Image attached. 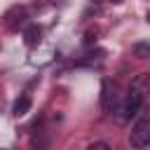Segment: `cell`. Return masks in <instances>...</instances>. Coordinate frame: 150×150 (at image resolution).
Instances as JSON below:
<instances>
[{"mask_svg":"<svg viewBox=\"0 0 150 150\" xmlns=\"http://www.w3.org/2000/svg\"><path fill=\"white\" fill-rule=\"evenodd\" d=\"M112 2H122V0H112Z\"/></svg>","mask_w":150,"mask_h":150,"instance_id":"30bf717a","label":"cell"},{"mask_svg":"<svg viewBox=\"0 0 150 150\" xmlns=\"http://www.w3.org/2000/svg\"><path fill=\"white\" fill-rule=\"evenodd\" d=\"M143 103H145V94H141V91H136V89H129L127 98H124L122 105H120V115H117V120H120V122H129L131 117H136V115L141 112Z\"/></svg>","mask_w":150,"mask_h":150,"instance_id":"6da1fadb","label":"cell"},{"mask_svg":"<svg viewBox=\"0 0 150 150\" xmlns=\"http://www.w3.org/2000/svg\"><path fill=\"white\" fill-rule=\"evenodd\" d=\"M148 21H150V9H148Z\"/></svg>","mask_w":150,"mask_h":150,"instance_id":"9c48e42d","label":"cell"},{"mask_svg":"<svg viewBox=\"0 0 150 150\" xmlns=\"http://www.w3.org/2000/svg\"><path fill=\"white\" fill-rule=\"evenodd\" d=\"M117 105V87L112 80H103L101 82V108L103 112H112Z\"/></svg>","mask_w":150,"mask_h":150,"instance_id":"3957f363","label":"cell"},{"mask_svg":"<svg viewBox=\"0 0 150 150\" xmlns=\"http://www.w3.org/2000/svg\"><path fill=\"white\" fill-rule=\"evenodd\" d=\"M40 40H42V30H40V26L30 23V26L23 30V42H26V47H35Z\"/></svg>","mask_w":150,"mask_h":150,"instance_id":"277c9868","label":"cell"},{"mask_svg":"<svg viewBox=\"0 0 150 150\" xmlns=\"http://www.w3.org/2000/svg\"><path fill=\"white\" fill-rule=\"evenodd\" d=\"M131 89H136V91H141V94H148V91H150V75H148V73L136 75V80L131 82Z\"/></svg>","mask_w":150,"mask_h":150,"instance_id":"5b68a950","label":"cell"},{"mask_svg":"<svg viewBox=\"0 0 150 150\" xmlns=\"http://www.w3.org/2000/svg\"><path fill=\"white\" fill-rule=\"evenodd\" d=\"M89 148H108V143H91Z\"/></svg>","mask_w":150,"mask_h":150,"instance_id":"ba28073f","label":"cell"},{"mask_svg":"<svg viewBox=\"0 0 150 150\" xmlns=\"http://www.w3.org/2000/svg\"><path fill=\"white\" fill-rule=\"evenodd\" d=\"M28 110H30V96H26V94H23V96H19V98H16V103H14V115H16V117H21V115H26Z\"/></svg>","mask_w":150,"mask_h":150,"instance_id":"8992f818","label":"cell"},{"mask_svg":"<svg viewBox=\"0 0 150 150\" xmlns=\"http://www.w3.org/2000/svg\"><path fill=\"white\" fill-rule=\"evenodd\" d=\"M129 145L131 148H145L150 145V117H141L131 131H129Z\"/></svg>","mask_w":150,"mask_h":150,"instance_id":"7a4b0ae2","label":"cell"},{"mask_svg":"<svg viewBox=\"0 0 150 150\" xmlns=\"http://www.w3.org/2000/svg\"><path fill=\"white\" fill-rule=\"evenodd\" d=\"M134 54L138 59H150V42H136L134 45Z\"/></svg>","mask_w":150,"mask_h":150,"instance_id":"52a82bcc","label":"cell"}]
</instances>
